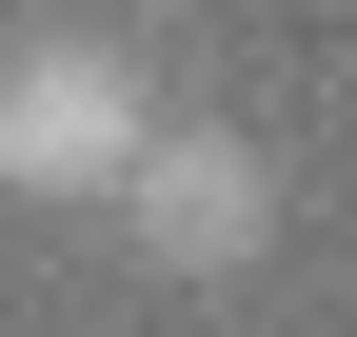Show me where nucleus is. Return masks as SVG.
<instances>
[{
    "instance_id": "obj_1",
    "label": "nucleus",
    "mask_w": 357,
    "mask_h": 337,
    "mask_svg": "<svg viewBox=\"0 0 357 337\" xmlns=\"http://www.w3.org/2000/svg\"><path fill=\"white\" fill-rule=\"evenodd\" d=\"M139 119H159V79L119 60L100 20L0 40V198H100L119 159H139Z\"/></svg>"
},
{
    "instance_id": "obj_2",
    "label": "nucleus",
    "mask_w": 357,
    "mask_h": 337,
    "mask_svg": "<svg viewBox=\"0 0 357 337\" xmlns=\"http://www.w3.org/2000/svg\"><path fill=\"white\" fill-rule=\"evenodd\" d=\"M119 219H139V258L159 278H238L258 238H278V159L238 139V119H139V159H119Z\"/></svg>"
}]
</instances>
